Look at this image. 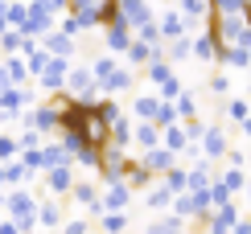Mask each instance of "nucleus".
I'll return each instance as SVG.
<instances>
[{"mask_svg":"<svg viewBox=\"0 0 251 234\" xmlns=\"http://www.w3.org/2000/svg\"><path fill=\"white\" fill-rule=\"evenodd\" d=\"M91 74H95V87H99V99H120L124 91L136 87V70L120 66L111 54H99L95 62H87Z\"/></svg>","mask_w":251,"mask_h":234,"instance_id":"obj_1","label":"nucleus"},{"mask_svg":"<svg viewBox=\"0 0 251 234\" xmlns=\"http://www.w3.org/2000/svg\"><path fill=\"white\" fill-rule=\"evenodd\" d=\"M66 94L75 103H95L99 99V87H95V74H91V66L82 62V66H70V74H66Z\"/></svg>","mask_w":251,"mask_h":234,"instance_id":"obj_2","label":"nucleus"},{"mask_svg":"<svg viewBox=\"0 0 251 234\" xmlns=\"http://www.w3.org/2000/svg\"><path fill=\"white\" fill-rule=\"evenodd\" d=\"M70 201H75L87 218H103V185H99V181H75Z\"/></svg>","mask_w":251,"mask_h":234,"instance_id":"obj_3","label":"nucleus"},{"mask_svg":"<svg viewBox=\"0 0 251 234\" xmlns=\"http://www.w3.org/2000/svg\"><path fill=\"white\" fill-rule=\"evenodd\" d=\"M239 218H243V210H239L235 201H231V206H218V210H210V214H206L202 222H194V230H210V234H231Z\"/></svg>","mask_w":251,"mask_h":234,"instance_id":"obj_4","label":"nucleus"},{"mask_svg":"<svg viewBox=\"0 0 251 234\" xmlns=\"http://www.w3.org/2000/svg\"><path fill=\"white\" fill-rule=\"evenodd\" d=\"M128 161H132V152H124V148H103V164H99V173H95V181L99 185H111V181H124V168H128Z\"/></svg>","mask_w":251,"mask_h":234,"instance_id":"obj_5","label":"nucleus"},{"mask_svg":"<svg viewBox=\"0 0 251 234\" xmlns=\"http://www.w3.org/2000/svg\"><path fill=\"white\" fill-rule=\"evenodd\" d=\"M25 127H33V132H41V136H54L58 127H62V115H58V107H54V99H46V103H37V107H29Z\"/></svg>","mask_w":251,"mask_h":234,"instance_id":"obj_6","label":"nucleus"},{"mask_svg":"<svg viewBox=\"0 0 251 234\" xmlns=\"http://www.w3.org/2000/svg\"><path fill=\"white\" fill-rule=\"evenodd\" d=\"M156 29H161V41L190 37V21L181 17V8H161V13H156Z\"/></svg>","mask_w":251,"mask_h":234,"instance_id":"obj_7","label":"nucleus"},{"mask_svg":"<svg viewBox=\"0 0 251 234\" xmlns=\"http://www.w3.org/2000/svg\"><path fill=\"white\" fill-rule=\"evenodd\" d=\"M46 197H66L70 189H75V181H78V173H75V164H62V168H46Z\"/></svg>","mask_w":251,"mask_h":234,"instance_id":"obj_8","label":"nucleus"},{"mask_svg":"<svg viewBox=\"0 0 251 234\" xmlns=\"http://www.w3.org/2000/svg\"><path fill=\"white\" fill-rule=\"evenodd\" d=\"M66 74H70V62L66 58H50L37 82H41V91H46V94H62V91H66Z\"/></svg>","mask_w":251,"mask_h":234,"instance_id":"obj_9","label":"nucleus"},{"mask_svg":"<svg viewBox=\"0 0 251 234\" xmlns=\"http://www.w3.org/2000/svg\"><path fill=\"white\" fill-rule=\"evenodd\" d=\"M136 201V193L124 181H111V185H103V214H128V206Z\"/></svg>","mask_w":251,"mask_h":234,"instance_id":"obj_10","label":"nucleus"},{"mask_svg":"<svg viewBox=\"0 0 251 234\" xmlns=\"http://www.w3.org/2000/svg\"><path fill=\"white\" fill-rule=\"evenodd\" d=\"M120 17L128 29H140L144 21L156 17V8H152V0H120Z\"/></svg>","mask_w":251,"mask_h":234,"instance_id":"obj_11","label":"nucleus"},{"mask_svg":"<svg viewBox=\"0 0 251 234\" xmlns=\"http://www.w3.org/2000/svg\"><path fill=\"white\" fill-rule=\"evenodd\" d=\"M226 152H231V144H226V132H223L218 123H210V127H206V136H202V156L214 164V161H223Z\"/></svg>","mask_w":251,"mask_h":234,"instance_id":"obj_12","label":"nucleus"},{"mask_svg":"<svg viewBox=\"0 0 251 234\" xmlns=\"http://www.w3.org/2000/svg\"><path fill=\"white\" fill-rule=\"evenodd\" d=\"M214 177H218V173H214V164L202 156L194 168H185V189H190V193H206V189L214 185Z\"/></svg>","mask_w":251,"mask_h":234,"instance_id":"obj_13","label":"nucleus"},{"mask_svg":"<svg viewBox=\"0 0 251 234\" xmlns=\"http://www.w3.org/2000/svg\"><path fill=\"white\" fill-rule=\"evenodd\" d=\"M41 49H46L50 58H66V62H70V58H75V49H78V41L54 29V33H46V37H41Z\"/></svg>","mask_w":251,"mask_h":234,"instance_id":"obj_14","label":"nucleus"},{"mask_svg":"<svg viewBox=\"0 0 251 234\" xmlns=\"http://www.w3.org/2000/svg\"><path fill=\"white\" fill-rule=\"evenodd\" d=\"M140 164L149 168L152 177H165V173L177 164V156L169 152V148H149V152H140Z\"/></svg>","mask_w":251,"mask_h":234,"instance_id":"obj_15","label":"nucleus"},{"mask_svg":"<svg viewBox=\"0 0 251 234\" xmlns=\"http://www.w3.org/2000/svg\"><path fill=\"white\" fill-rule=\"evenodd\" d=\"M190 46H194V58H198V62H218V54H223L218 37H214L206 25H202V33H198V37H190Z\"/></svg>","mask_w":251,"mask_h":234,"instance_id":"obj_16","label":"nucleus"},{"mask_svg":"<svg viewBox=\"0 0 251 234\" xmlns=\"http://www.w3.org/2000/svg\"><path fill=\"white\" fill-rule=\"evenodd\" d=\"M161 49H165V46H144V41H132V46H128V54H124V58H128V70H144L149 62L165 58Z\"/></svg>","mask_w":251,"mask_h":234,"instance_id":"obj_17","label":"nucleus"},{"mask_svg":"<svg viewBox=\"0 0 251 234\" xmlns=\"http://www.w3.org/2000/svg\"><path fill=\"white\" fill-rule=\"evenodd\" d=\"M144 234H190V222H181L173 214H152L144 222Z\"/></svg>","mask_w":251,"mask_h":234,"instance_id":"obj_18","label":"nucleus"},{"mask_svg":"<svg viewBox=\"0 0 251 234\" xmlns=\"http://www.w3.org/2000/svg\"><path fill=\"white\" fill-rule=\"evenodd\" d=\"M152 181H156V177L140 164V156H132V161H128V168H124V185H128L132 193H144V189H149Z\"/></svg>","mask_w":251,"mask_h":234,"instance_id":"obj_19","label":"nucleus"},{"mask_svg":"<svg viewBox=\"0 0 251 234\" xmlns=\"http://www.w3.org/2000/svg\"><path fill=\"white\" fill-rule=\"evenodd\" d=\"M132 41H136V37H132V29L124 25V21H120V25H111V29H103V46L111 49V58H116V54H128Z\"/></svg>","mask_w":251,"mask_h":234,"instance_id":"obj_20","label":"nucleus"},{"mask_svg":"<svg viewBox=\"0 0 251 234\" xmlns=\"http://www.w3.org/2000/svg\"><path fill=\"white\" fill-rule=\"evenodd\" d=\"M156 107H161V94H156V91H140V94H136V103H132V119L136 123H152Z\"/></svg>","mask_w":251,"mask_h":234,"instance_id":"obj_21","label":"nucleus"},{"mask_svg":"<svg viewBox=\"0 0 251 234\" xmlns=\"http://www.w3.org/2000/svg\"><path fill=\"white\" fill-rule=\"evenodd\" d=\"M62 206H58V197H41L37 201V226H46V230H62Z\"/></svg>","mask_w":251,"mask_h":234,"instance_id":"obj_22","label":"nucleus"},{"mask_svg":"<svg viewBox=\"0 0 251 234\" xmlns=\"http://www.w3.org/2000/svg\"><path fill=\"white\" fill-rule=\"evenodd\" d=\"M140 201H144L149 210H156V214H169V206H173V193L161 185V181H152V185L140 193Z\"/></svg>","mask_w":251,"mask_h":234,"instance_id":"obj_23","label":"nucleus"},{"mask_svg":"<svg viewBox=\"0 0 251 234\" xmlns=\"http://www.w3.org/2000/svg\"><path fill=\"white\" fill-rule=\"evenodd\" d=\"M161 148H169V152L173 156H185V152H190V140H185V132H181V123H173V127H165V132H161Z\"/></svg>","mask_w":251,"mask_h":234,"instance_id":"obj_24","label":"nucleus"},{"mask_svg":"<svg viewBox=\"0 0 251 234\" xmlns=\"http://www.w3.org/2000/svg\"><path fill=\"white\" fill-rule=\"evenodd\" d=\"M132 132H136V119L132 115H120V119L111 123V148H124V152H128L132 148Z\"/></svg>","mask_w":251,"mask_h":234,"instance_id":"obj_25","label":"nucleus"},{"mask_svg":"<svg viewBox=\"0 0 251 234\" xmlns=\"http://www.w3.org/2000/svg\"><path fill=\"white\" fill-rule=\"evenodd\" d=\"M132 148H140V152H149V148H161V127H152V123H136V132H132Z\"/></svg>","mask_w":251,"mask_h":234,"instance_id":"obj_26","label":"nucleus"},{"mask_svg":"<svg viewBox=\"0 0 251 234\" xmlns=\"http://www.w3.org/2000/svg\"><path fill=\"white\" fill-rule=\"evenodd\" d=\"M218 66H223V70H251V54L243 46H231V49L218 54Z\"/></svg>","mask_w":251,"mask_h":234,"instance_id":"obj_27","label":"nucleus"},{"mask_svg":"<svg viewBox=\"0 0 251 234\" xmlns=\"http://www.w3.org/2000/svg\"><path fill=\"white\" fill-rule=\"evenodd\" d=\"M173 74H177V70H173L165 58H156V62H149V66H144V78H149V87H156V91H161Z\"/></svg>","mask_w":251,"mask_h":234,"instance_id":"obj_28","label":"nucleus"},{"mask_svg":"<svg viewBox=\"0 0 251 234\" xmlns=\"http://www.w3.org/2000/svg\"><path fill=\"white\" fill-rule=\"evenodd\" d=\"M165 62L169 66H177V62H185V58H194V46H190V37H177V41H165Z\"/></svg>","mask_w":251,"mask_h":234,"instance_id":"obj_29","label":"nucleus"},{"mask_svg":"<svg viewBox=\"0 0 251 234\" xmlns=\"http://www.w3.org/2000/svg\"><path fill=\"white\" fill-rule=\"evenodd\" d=\"M41 164L46 168H62V164H75V156H70L62 144H41Z\"/></svg>","mask_w":251,"mask_h":234,"instance_id":"obj_30","label":"nucleus"},{"mask_svg":"<svg viewBox=\"0 0 251 234\" xmlns=\"http://www.w3.org/2000/svg\"><path fill=\"white\" fill-rule=\"evenodd\" d=\"M247 181H251V177L243 173V168H226V173H218V185H223L231 197H239V193H243V189H247Z\"/></svg>","mask_w":251,"mask_h":234,"instance_id":"obj_31","label":"nucleus"},{"mask_svg":"<svg viewBox=\"0 0 251 234\" xmlns=\"http://www.w3.org/2000/svg\"><path fill=\"white\" fill-rule=\"evenodd\" d=\"M177 8H181V17L190 21V25L210 17V0H177Z\"/></svg>","mask_w":251,"mask_h":234,"instance_id":"obj_32","label":"nucleus"},{"mask_svg":"<svg viewBox=\"0 0 251 234\" xmlns=\"http://www.w3.org/2000/svg\"><path fill=\"white\" fill-rule=\"evenodd\" d=\"M4 70H8V82H13V87H25V82L33 78V74H29V66H25V58H21V54H13V58H8V62H4Z\"/></svg>","mask_w":251,"mask_h":234,"instance_id":"obj_33","label":"nucleus"},{"mask_svg":"<svg viewBox=\"0 0 251 234\" xmlns=\"http://www.w3.org/2000/svg\"><path fill=\"white\" fill-rule=\"evenodd\" d=\"M95 21H99V29H111V25H120V0H99V13H95Z\"/></svg>","mask_w":251,"mask_h":234,"instance_id":"obj_34","label":"nucleus"},{"mask_svg":"<svg viewBox=\"0 0 251 234\" xmlns=\"http://www.w3.org/2000/svg\"><path fill=\"white\" fill-rule=\"evenodd\" d=\"M99 164H103V148L87 144L82 152H75V168H91V173H99Z\"/></svg>","mask_w":251,"mask_h":234,"instance_id":"obj_35","label":"nucleus"},{"mask_svg":"<svg viewBox=\"0 0 251 234\" xmlns=\"http://www.w3.org/2000/svg\"><path fill=\"white\" fill-rule=\"evenodd\" d=\"M156 181H161V185L169 189L173 197H177V193H185V168H181V161H177V164H173V168H169L165 177H156Z\"/></svg>","mask_w":251,"mask_h":234,"instance_id":"obj_36","label":"nucleus"},{"mask_svg":"<svg viewBox=\"0 0 251 234\" xmlns=\"http://www.w3.org/2000/svg\"><path fill=\"white\" fill-rule=\"evenodd\" d=\"M223 111H226V119H231L235 127H239V123H243V119H251V103L243 99V94H239V99H231V103H226V107H223Z\"/></svg>","mask_w":251,"mask_h":234,"instance_id":"obj_37","label":"nucleus"},{"mask_svg":"<svg viewBox=\"0 0 251 234\" xmlns=\"http://www.w3.org/2000/svg\"><path fill=\"white\" fill-rule=\"evenodd\" d=\"M128 222H132V214H103L99 218V230L103 234H124V230H128Z\"/></svg>","mask_w":251,"mask_h":234,"instance_id":"obj_38","label":"nucleus"},{"mask_svg":"<svg viewBox=\"0 0 251 234\" xmlns=\"http://www.w3.org/2000/svg\"><path fill=\"white\" fill-rule=\"evenodd\" d=\"M173 107H177V119H194L198 115V99H194V91H181L173 99Z\"/></svg>","mask_w":251,"mask_h":234,"instance_id":"obj_39","label":"nucleus"},{"mask_svg":"<svg viewBox=\"0 0 251 234\" xmlns=\"http://www.w3.org/2000/svg\"><path fill=\"white\" fill-rule=\"evenodd\" d=\"M173 123H181V119H177V107L161 99V107H156V115H152V127H161V132H165V127H173Z\"/></svg>","mask_w":251,"mask_h":234,"instance_id":"obj_40","label":"nucleus"},{"mask_svg":"<svg viewBox=\"0 0 251 234\" xmlns=\"http://www.w3.org/2000/svg\"><path fill=\"white\" fill-rule=\"evenodd\" d=\"M206 127H210V123H206V119H198V115H194V119H181V132H185V140H190V144H202Z\"/></svg>","mask_w":251,"mask_h":234,"instance_id":"obj_41","label":"nucleus"},{"mask_svg":"<svg viewBox=\"0 0 251 234\" xmlns=\"http://www.w3.org/2000/svg\"><path fill=\"white\" fill-rule=\"evenodd\" d=\"M206 91H210V94H218V99H223V94H231V78H226V70L210 74V78H206Z\"/></svg>","mask_w":251,"mask_h":234,"instance_id":"obj_42","label":"nucleus"},{"mask_svg":"<svg viewBox=\"0 0 251 234\" xmlns=\"http://www.w3.org/2000/svg\"><path fill=\"white\" fill-rule=\"evenodd\" d=\"M25 17H29V4H21V0H13V4H8V13H4L8 29H21V25H25Z\"/></svg>","mask_w":251,"mask_h":234,"instance_id":"obj_43","label":"nucleus"},{"mask_svg":"<svg viewBox=\"0 0 251 234\" xmlns=\"http://www.w3.org/2000/svg\"><path fill=\"white\" fill-rule=\"evenodd\" d=\"M58 234H91V222H87V214H78V218H66Z\"/></svg>","mask_w":251,"mask_h":234,"instance_id":"obj_44","label":"nucleus"},{"mask_svg":"<svg viewBox=\"0 0 251 234\" xmlns=\"http://www.w3.org/2000/svg\"><path fill=\"white\" fill-rule=\"evenodd\" d=\"M21 156V144H17V136H0V161H17Z\"/></svg>","mask_w":251,"mask_h":234,"instance_id":"obj_45","label":"nucleus"},{"mask_svg":"<svg viewBox=\"0 0 251 234\" xmlns=\"http://www.w3.org/2000/svg\"><path fill=\"white\" fill-rule=\"evenodd\" d=\"M181 91H185V87H181V78H177V74H173V78H169V82H165V87H161V91H156V94H161V99H165V103H173V99H177V94H181Z\"/></svg>","mask_w":251,"mask_h":234,"instance_id":"obj_46","label":"nucleus"},{"mask_svg":"<svg viewBox=\"0 0 251 234\" xmlns=\"http://www.w3.org/2000/svg\"><path fill=\"white\" fill-rule=\"evenodd\" d=\"M223 161H226V168H243V164H247V152H243V148H231Z\"/></svg>","mask_w":251,"mask_h":234,"instance_id":"obj_47","label":"nucleus"},{"mask_svg":"<svg viewBox=\"0 0 251 234\" xmlns=\"http://www.w3.org/2000/svg\"><path fill=\"white\" fill-rule=\"evenodd\" d=\"M37 4H46L54 17H58V13H66V0H37Z\"/></svg>","mask_w":251,"mask_h":234,"instance_id":"obj_48","label":"nucleus"},{"mask_svg":"<svg viewBox=\"0 0 251 234\" xmlns=\"http://www.w3.org/2000/svg\"><path fill=\"white\" fill-rule=\"evenodd\" d=\"M231 234H251V214H247V218H239V222H235V230H231Z\"/></svg>","mask_w":251,"mask_h":234,"instance_id":"obj_49","label":"nucleus"},{"mask_svg":"<svg viewBox=\"0 0 251 234\" xmlns=\"http://www.w3.org/2000/svg\"><path fill=\"white\" fill-rule=\"evenodd\" d=\"M0 234H21V230H17V222H13V218H4V222H0Z\"/></svg>","mask_w":251,"mask_h":234,"instance_id":"obj_50","label":"nucleus"},{"mask_svg":"<svg viewBox=\"0 0 251 234\" xmlns=\"http://www.w3.org/2000/svg\"><path fill=\"white\" fill-rule=\"evenodd\" d=\"M239 17H243V25L251 29V0H247V4H243V8H239Z\"/></svg>","mask_w":251,"mask_h":234,"instance_id":"obj_51","label":"nucleus"},{"mask_svg":"<svg viewBox=\"0 0 251 234\" xmlns=\"http://www.w3.org/2000/svg\"><path fill=\"white\" fill-rule=\"evenodd\" d=\"M8 87H13V82H8V70L0 66V91H8Z\"/></svg>","mask_w":251,"mask_h":234,"instance_id":"obj_52","label":"nucleus"},{"mask_svg":"<svg viewBox=\"0 0 251 234\" xmlns=\"http://www.w3.org/2000/svg\"><path fill=\"white\" fill-rule=\"evenodd\" d=\"M239 132H243V140H251V119H243V123H239Z\"/></svg>","mask_w":251,"mask_h":234,"instance_id":"obj_53","label":"nucleus"},{"mask_svg":"<svg viewBox=\"0 0 251 234\" xmlns=\"http://www.w3.org/2000/svg\"><path fill=\"white\" fill-rule=\"evenodd\" d=\"M243 197H247V210H251V181H247V189H243Z\"/></svg>","mask_w":251,"mask_h":234,"instance_id":"obj_54","label":"nucleus"},{"mask_svg":"<svg viewBox=\"0 0 251 234\" xmlns=\"http://www.w3.org/2000/svg\"><path fill=\"white\" fill-rule=\"evenodd\" d=\"M198 234H210V230H198Z\"/></svg>","mask_w":251,"mask_h":234,"instance_id":"obj_55","label":"nucleus"},{"mask_svg":"<svg viewBox=\"0 0 251 234\" xmlns=\"http://www.w3.org/2000/svg\"><path fill=\"white\" fill-rule=\"evenodd\" d=\"M247 54H251V49H247Z\"/></svg>","mask_w":251,"mask_h":234,"instance_id":"obj_56","label":"nucleus"}]
</instances>
